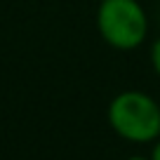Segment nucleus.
Masks as SVG:
<instances>
[{"label": "nucleus", "instance_id": "nucleus-1", "mask_svg": "<svg viewBox=\"0 0 160 160\" xmlns=\"http://www.w3.org/2000/svg\"><path fill=\"white\" fill-rule=\"evenodd\" d=\"M108 125L120 139L153 144L160 137V104L139 90H125L108 104Z\"/></svg>", "mask_w": 160, "mask_h": 160}, {"label": "nucleus", "instance_id": "nucleus-2", "mask_svg": "<svg viewBox=\"0 0 160 160\" xmlns=\"http://www.w3.org/2000/svg\"><path fill=\"white\" fill-rule=\"evenodd\" d=\"M97 31L108 47L130 52L148 35V17L139 0H101L97 7Z\"/></svg>", "mask_w": 160, "mask_h": 160}, {"label": "nucleus", "instance_id": "nucleus-3", "mask_svg": "<svg viewBox=\"0 0 160 160\" xmlns=\"http://www.w3.org/2000/svg\"><path fill=\"white\" fill-rule=\"evenodd\" d=\"M151 66H153L155 75L160 78V35L155 38L153 45H151Z\"/></svg>", "mask_w": 160, "mask_h": 160}, {"label": "nucleus", "instance_id": "nucleus-4", "mask_svg": "<svg viewBox=\"0 0 160 160\" xmlns=\"http://www.w3.org/2000/svg\"><path fill=\"white\" fill-rule=\"evenodd\" d=\"M151 160H160V137L153 141V148H151Z\"/></svg>", "mask_w": 160, "mask_h": 160}, {"label": "nucleus", "instance_id": "nucleus-5", "mask_svg": "<svg viewBox=\"0 0 160 160\" xmlns=\"http://www.w3.org/2000/svg\"><path fill=\"white\" fill-rule=\"evenodd\" d=\"M127 160H151V155H148V158H146V155H130Z\"/></svg>", "mask_w": 160, "mask_h": 160}]
</instances>
